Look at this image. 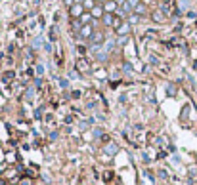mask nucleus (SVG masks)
Returning <instances> with one entry per match:
<instances>
[{"label":"nucleus","mask_w":197,"mask_h":185,"mask_svg":"<svg viewBox=\"0 0 197 185\" xmlns=\"http://www.w3.org/2000/svg\"><path fill=\"white\" fill-rule=\"evenodd\" d=\"M117 32L121 36H126L128 32H130V23H121V25H119V29H117Z\"/></svg>","instance_id":"nucleus-1"},{"label":"nucleus","mask_w":197,"mask_h":185,"mask_svg":"<svg viewBox=\"0 0 197 185\" xmlns=\"http://www.w3.org/2000/svg\"><path fill=\"white\" fill-rule=\"evenodd\" d=\"M71 15H73V17H81V15H82V6H81V4L71 6Z\"/></svg>","instance_id":"nucleus-2"},{"label":"nucleus","mask_w":197,"mask_h":185,"mask_svg":"<svg viewBox=\"0 0 197 185\" xmlns=\"http://www.w3.org/2000/svg\"><path fill=\"white\" fill-rule=\"evenodd\" d=\"M79 32H81V36H82V38H88V36L92 35V27H90V25H84V27H81Z\"/></svg>","instance_id":"nucleus-3"},{"label":"nucleus","mask_w":197,"mask_h":185,"mask_svg":"<svg viewBox=\"0 0 197 185\" xmlns=\"http://www.w3.org/2000/svg\"><path fill=\"white\" fill-rule=\"evenodd\" d=\"M102 40H103V32H96V35H92V42H94V44H100Z\"/></svg>","instance_id":"nucleus-4"},{"label":"nucleus","mask_w":197,"mask_h":185,"mask_svg":"<svg viewBox=\"0 0 197 185\" xmlns=\"http://www.w3.org/2000/svg\"><path fill=\"white\" fill-rule=\"evenodd\" d=\"M92 15H94V17H102V15H103V10H102L100 6H94V8H92Z\"/></svg>","instance_id":"nucleus-5"},{"label":"nucleus","mask_w":197,"mask_h":185,"mask_svg":"<svg viewBox=\"0 0 197 185\" xmlns=\"http://www.w3.org/2000/svg\"><path fill=\"white\" fill-rule=\"evenodd\" d=\"M117 149H119V147H117L115 143H111V145H107V147H105V153H107V155H115V153H117Z\"/></svg>","instance_id":"nucleus-6"},{"label":"nucleus","mask_w":197,"mask_h":185,"mask_svg":"<svg viewBox=\"0 0 197 185\" xmlns=\"http://www.w3.org/2000/svg\"><path fill=\"white\" fill-rule=\"evenodd\" d=\"M96 57H98V61H105L107 59V52H96Z\"/></svg>","instance_id":"nucleus-7"},{"label":"nucleus","mask_w":197,"mask_h":185,"mask_svg":"<svg viewBox=\"0 0 197 185\" xmlns=\"http://www.w3.org/2000/svg\"><path fill=\"white\" fill-rule=\"evenodd\" d=\"M153 19L159 21V23H163V21H165V15H161V12H157V14H153Z\"/></svg>","instance_id":"nucleus-8"},{"label":"nucleus","mask_w":197,"mask_h":185,"mask_svg":"<svg viewBox=\"0 0 197 185\" xmlns=\"http://www.w3.org/2000/svg\"><path fill=\"white\" fill-rule=\"evenodd\" d=\"M103 25H113V17L111 15H103Z\"/></svg>","instance_id":"nucleus-9"},{"label":"nucleus","mask_w":197,"mask_h":185,"mask_svg":"<svg viewBox=\"0 0 197 185\" xmlns=\"http://www.w3.org/2000/svg\"><path fill=\"white\" fill-rule=\"evenodd\" d=\"M126 42H128V36H119V40H117V44H119V46H125Z\"/></svg>","instance_id":"nucleus-10"},{"label":"nucleus","mask_w":197,"mask_h":185,"mask_svg":"<svg viewBox=\"0 0 197 185\" xmlns=\"http://www.w3.org/2000/svg\"><path fill=\"white\" fill-rule=\"evenodd\" d=\"M130 8H132L130 4H123V6H121V12H123V14H128V12H130Z\"/></svg>","instance_id":"nucleus-11"},{"label":"nucleus","mask_w":197,"mask_h":185,"mask_svg":"<svg viewBox=\"0 0 197 185\" xmlns=\"http://www.w3.org/2000/svg\"><path fill=\"white\" fill-rule=\"evenodd\" d=\"M40 44H42V38H40V36H38V38H35V40H33V48H38Z\"/></svg>","instance_id":"nucleus-12"},{"label":"nucleus","mask_w":197,"mask_h":185,"mask_svg":"<svg viewBox=\"0 0 197 185\" xmlns=\"http://www.w3.org/2000/svg\"><path fill=\"white\" fill-rule=\"evenodd\" d=\"M59 86H61V88H69V80L61 78V80H59Z\"/></svg>","instance_id":"nucleus-13"},{"label":"nucleus","mask_w":197,"mask_h":185,"mask_svg":"<svg viewBox=\"0 0 197 185\" xmlns=\"http://www.w3.org/2000/svg\"><path fill=\"white\" fill-rule=\"evenodd\" d=\"M102 134H103V130H102V128H96V130H94V137H100Z\"/></svg>","instance_id":"nucleus-14"},{"label":"nucleus","mask_w":197,"mask_h":185,"mask_svg":"<svg viewBox=\"0 0 197 185\" xmlns=\"http://www.w3.org/2000/svg\"><path fill=\"white\" fill-rule=\"evenodd\" d=\"M134 10H136L138 14H144V12H146V6H140V4H138V6H136Z\"/></svg>","instance_id":"nucleus-15"},{"label":"nucleus","mask_w":197,"mask_h":185,"mask_svg":"<svg viewBox=\"0 0 197 185\" xmlns=\"http://www.w3.org/2000/svg\"><path fill=\"white\" fill-rule=\"evenodd\" d=\"M105 10H115V2H113V0H111V2H107V4H105Z\"/></svg>","instance_id":"nucleus-16"},{"label":"nucleus","mask_w":197,"mask_h":185,"mask_svg":"<svg viewBox=\"0 0 197 185\" xmlns=\"http://www.w3.org/2000/svg\"><path fill=\"white\" fill-rule=\"evenodd\" d=\"M84 6H86V8H94V4H92V0H84Z\"/></svg>","instance_id":"nucleus-17"},{"label":"nucleus","mask_w":197,"mask_h":185,"mask_svg":"<svg viewBox=\"0 0 197 185\" xmlns=\"http://www.w3.org/2000/svg\"><path fill=\"white\" fill-rule=\"evenodd\" d=\"M125 71H126V73H132V67H130V63H125Z\"/></svg>","instance_id":"nucleus-18"},{"label":"nucleus","mask_w":197,"mask_h":185,"mask_svg":"<svg viewBox=\"0 0 197 185\" xmlns=\"http://www.w3.org/2000/svg\"><path fill=\"white\" fill-rule=\"evenodd\" d=\"M176 94V90H174V86H169V95H174Z\"/></svg>","instance_id":"nucleus-19"},{"label":"nucleus","mask_w":197,"mask_h":185,"mask_svg":"<svg viewBox=\"0 0 197 185\" xmlns=\"http://www.w3.org/2000/svg\"><path fill=\"white\" fill-rule=\"evenodd\" d=\"M37 73L42 74V73H44V67H42V65H38V67H37Z\"/></svg>","instance_id":"nucleus-20"},{"label":"nucleus","mask_w":197,"mask_h":185,"mask_svg":"<svg viewBox=\"0 0 197 185\" xmlns=\"http://www.w3.org/2000/svg\"><path fill=\"white\" fill-rule=\"evenodd\" d=\"M128 4H130V6H134V8H136V6H138V0H128Z\"/></svg>","instance_id":"nucleus-21"},{"label":"nucleus","mask_w":197,"mask_h":185,"mask_svg":"<svg viewBox=\"0 0 197 185\" xmlns=\"http://www.w3.org/2000/svg\"><path fill=\"white\" fill-rule=\"evenodd\" d=\"M50 139L54 141V139H58V132H54V134H50Z\"/></svg>","instance_id":"nucleus-22"},{"label":"nucleus","mask_w":197,"mask_h":185,"mask_svg":"<svg viewBox=\"0 0 197 185\" xmlns=\"http://www.w3.org/2000/svg\"><path fill=\"white\" fill-rule=\"evenodd\" d=\"M65 4H67V6H71V4H73V0H65Z\"/></svg>","instance_id":"nucleus-23"},{"label":"nucleus","mask_w":197,"mask_h":185,"mask_svg":"<svg viewBox=\"0 0 197 185\" xmlns=\"http://www.w3.org/2000/svg\"><path fill=\"white\" fill-rule=\"evenodd\" d=\"M81 2H84V0H77V4H81Z\"/></svg>","instance_id":"nucleus-24"},{"label":"nucleus","mask_w":197,"mask_h":185,"mask_svg":"<svg viewBox=\"0 0 197 185\" xmlns=\"http://www.w3.org/2000/svg\"><path fill=\"white\" fill-rule=\"evenodd\" d=\"M113 2H115V0H113Z\"/></svg>","instance_id":"nucleus-25"}]
</instances>
